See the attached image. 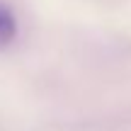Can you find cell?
<instances>
[{"label":"cell","mask_w":131,"mask_h":131,"mask_svg":"<svg viewBox=\"0 0 131 131\" xmlns=\"http://www.w3.org/2000/svg\"><path fill=\"white\" fill-rule=\"evenodd\" d=\"M17 39V17L10 7L0 5V51Z\"/></svg>","instance_id":"6da1fadb"}]
</instances>
